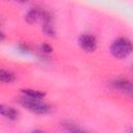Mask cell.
Masks as SVG:
<instances>
[{"label": "cell", "instance_id": "277c9868", "mask_svg": "<svg viewBox=\"0 0 133 133\" xmlns=\"http://www.w3.org/2000/svg\"><path fill=\"white\" fill-rule=\"evenodd\" d=\"M110 85L114 89H117V90H121L123 92L133 96V82L128 79H124V78L114 79L110 82Z\"/></svg>", "mask_w": 133, "mask_h": 133}, {"label": "cell", "instance_id": "7c38bea8", "mask_svg": "<svg viewBox=\"0 0 133 133\" xmlns=\"http://www.w3.org/2000/svg\"><path fill=\"white\" fill-rule=\"evenodd\" d=\"M1 41H4V38H5V34H4V32L3 31H1Z\"/></svg>", "mask_w": 133, "mask_h": 133}, {"label": "cell", "instance_id": "4fadbf2b", "mask_svg": "<svg viewBox=\"0 0 133 133\" xmlns=\"http://www.w3.org/2000/svg\"><path fill=\"white\" fill-rule=\"evenodd\" d=\"M17 1H19V2H21V3H26V2H28V1H30V0H17Z\"/></svg>", "mask_w": 133, "mask_h": 133}, {"label": "cell", "instance_id": "8fae6325", "mask_svg": "<svg viewBox=\"0 0 133 133\" xmlns=\"http://www.w3.org/2000/svg\"><path fill=\"white\" fill-rule=\"evenodd\" d=\"M19 50H20L21 52L25 53V54L32 52V49H31L27 44H20V45H19Z\"/></svg>", "mask_w": 133, "mask_h": 133}, {"label": "cell", "instance_id": "ba28073f", "mask_svg": "<svg viewBox=\"0 0 133 133\" xmlns=\"http://www.w3.org/2000/svg\"><path fill=\"white\" fill-rule=\"evenodd\" d=\"M0 80L2 83H12L16 80V75L8 70L2 69L0 71Z\"/></svg>", "mask_w": 133, "mask_h": 133}, {"label": "cell", "instance_id": "8992f818", "mask_svg": "<svg viewBox=\"0 0 133 133\" xmlns=\"http://www.w3.org/2000/svg\"><path fill=\"white\" fill-rule=\"evenodd\" d=\"M0 112H1V115L8 121H16L19 117V111L12 106L2 104L0 106Z\"/></svg>", "mask_w": 133, "mask_h": 133}, {"label": "cell", "instance_id": "3957f363", "mask_svg": "<svg viewBox=\"0 0 133 133\" xmlns=\"http://www.w3.org/2000/svg\"><path fill=\"white\" fill-rule=\"evenodd\" d=\"M78 44L80 46V48L85 51V52H94L97 49V38L92 35V34H81L78 38Z\"/></svg>", "mask_w": 133, "mask_h": 133}, {"label": "cell", "instance_id": "30bf717a", "mask_svg": "<svg viewBox=\"0 0 133 133\" xmlns=\"http://www.w3.org/2000/svg\"><path fill=\"white\" fill-rule=\"evenodd\" d=\"M52 51H53V48L50 44L44 43L41 45V52H43L44 54H50V53H52Z\"/></svg>", "mask_w": 133, "mask_h": 133}, {"label": "cell", "instance_id": "6da1fadb", "mask_svg": "<svg viewBox=\"0 0 133 133\" xmlns=\"http://www.w3.org/2000/svg\"><path fill=\"white\" fill-rule=\"evenodd\" d=\"M109 50L114 58L125 59L133 52V44L129 38L121 36L111 43Z\"/></svg>", "mask_w": 133, "mask_h": 133}, {"label": "cell", "instance_id": "52a82bcc", "mask_svg": "<svg viewBox=\"0 0 133 133\" xmlns=\"http://www.w3.org/2000/svg\"><path fill=\"white\" fill-rule=\"evenodd\" d=\"M22 96L30 99H35V100H44L46 97V94L42 90L38 89H33V88H25L21 90Z\"/></svg>", "mask_w": 133, "mask_h": 133}, {"label": "cell", "instance_id": "5b68a950", "mask_svg": "<svg viewBox=\"0 0 133 133\" xmlns=\"http://www.w3.org/2000/svg\"><path fill=\"white\" fill-rule=\"evenodd\" d=\"M45 11L46 10L37 8V7L31 8L30 10L27 11V14L25 16V20L28 24H35L37 22H42L44 15H45Z\"/></svg>", "mask_w": 133, "mask_h": 133}, {"label": "cell", "instance_id": "9c48e42d", "mask_svg": "<svg viewBox=\"0 0 133 133\" xmlns=\"http://www.w3.org/2000/svg\"><path fill=\"white\" fill-rule=\"evenodd\" d=\"M61 126L63 127V129L65 131H69V132H82V131H84L78 125H76L74 123H71V122H64V123L61 124Z\"/></svg>", "mask_w": 133, "mask_h": 133}, {"label": "cell", "instance_id": "7a4b0ae2", "mask_svg": "<svg viewBox=\"0 0 133 133\" xmlns=\"http://www.w3.org/2000/svg\"><path fill=\"white\" fill-rule=\"evenodd\" d=\"M19 103L28 111L35 114H46L51 111V106L45 103L43 100H35L23 97L19 100Z\"/></svg>", "mask_w": 133, "mask_h": 133}]
</instances>
